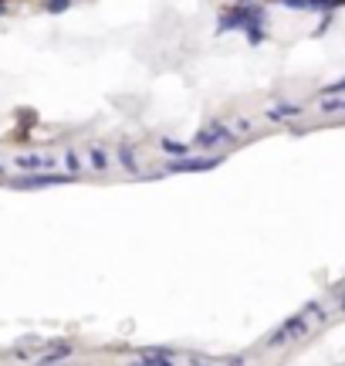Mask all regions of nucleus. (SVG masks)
<instances>
[{
    "label": "nucleus",
    "mask_w": 345,
    "mask_h": 366,
    "mask_svg": "<svg viewBox=\"0 0 345 366\" xmlns=\"http://www.w3.org/2000/svg\"><path fill=\"white\" fill-rule=\"evenodd\" d=\"M254 20H264V7H261V4H230V7H224V14L217 20V34L244 31Z\"/></svg>",
    "instance_id": "nucleus-1"
},
{
    "label": "nucleus",
    "mask_w": 345,
    "mask_h": 366,
    "mask_svg": "<svg viewBox=\"0 0 345 366\" xmlns=\"http://www.w3.org/2000/svg\"><path fill=\"white\" fill-rule=\"evenodd\" d=\"M224 163V156L217 153H207V156H180V159H172L170 166H166V174H207V170H217Z\"/></svg>",
    "instance_id": "nucleus-2"
},
{
    "label": "nucleus",
    "mask_w": 345,
    "mask_h": 366,
    "mask_svg": "<svg viewBox=\"0 0 345 366\" xmlns=\"http://www.w3.org/2000/svg\"><path fill=\"white\" fill-rule=\"evenodd\" d=\"M230 139H234V133H230L224 122H217V119H213V122H207L200 133L193 136V146H196V150H213V146L230 143Z\"/></svg>",
    "instance_id": "nucleus-3"
},
{
    "label": "nucleus",
    "mask_w": 345,
    "mask_h": 366,
    "mask_svg": "<svg viewBox=\"0 0 345 366\" xmlns=\"http://www.w3.org/2000/svg\"><path fill=\"white\" fill-rule=\"evenodd\" d=\"M75 176L72 174H51V170H41V174H27L14 180V187H24V190H38V187H61V183H72Z\"/></svg>",
    "instance_id": "nucleus-4"
},
{
    "label": "nucleus",
    "mask_w": 345,
    "mask_h": 366,
    "mask_svg": "<svg viewBox=\"0 0 345 366\" xmlns=\"http://www.w3.org/2000/svg\"><path fill=\"white\" fill-rule=\"evenodd\" d=\"M302 336H308V312H302V315H291L285 326H281L268 339V346H281V343H288V339H302Z\"/></svg>",
    "instance_id": "nucleus-5"
},
{
    "label": "nucleus",
    "mask_w": 345,
    "mask_h": 366,
    "mask_svg": "<svg viewBox=\"0 0 345 366\" xmlns=\"http://www.w3.org/2000/svg\"><path fill=\"white\" fill-rule=\"evenodd\" d=\"M176 353L166 346H153V349H142V356L129 360V366H176Z\"/></svg>",
    "instance_id": "nucleus-6"
},
{
    "label": "nucleus",
    "mask_w": 345,
    "mask_h": 366,
    "mask_svg": "<svg viewBox=\"0 0 345 366\" xmlns=\"http://www.w3.org/2000/svg\"><path fill=\"white\" fill-rule=\"evenodd\" d=\"M18 170H27V174H38V170H55V156H41V153H20L14 159Z\"/></svg>",
    "instance_id": "nucleus-7"
},
{
    "label": "nucleus",
    "mask_w": 345,
    "mask_h": 366,
    "mask_svg": "<svg viewBox=\"0 0 345 366\" xmlns=\"http://www.w3.org/2000/svg\"><path fill=\"white\" fill-rule=\"evenodd\" d=\"M72 353H75V349H72V343H55V346H51L48 353H44V356H41L38 366H58V363H65Z\"/></svg>",
    "instance_id": "nucleus-8"
},
{
    "label": "nucleus",
    "mask_w": 345,
    "mask_h": 366,
    "mask_svg": "<svg viewBox=\"0 0 345 366\" xmlns=\"http://www.w3.org/2000/svg\"><path fill=\"white\" fill-rule=\"evenodd\" d=\"M119 163H122V170L126 174H139V159H135L133 146L129 143H119Z\"/></svg>",
    "instance_id": "nucleus-9"
},
{
    "label": "nucleus",
    "mask_w": 345,
    "mask_h": 366,
    "mask_svg": "<svg viewBox=\"0 0 345 366\" xmlns=\"http://www.w3.org/2000/svg\"><path fill=\"white\" fill-rule=\"evenodd\" d=\"M159 150L172 159H180V156H190V143H180V139H159Z\"/></svg>",
    "instance_id": "nucleus-10"
},
{
    "label": "nucleus",
    "mask_w": 345,
    "mask_h": 366,
    "mask_svg": "<svg viewBox=\"0 0 345 366\" xmlns=\"http://www.w3.org/2000/svg\"><path fill=\"white\" fill-rule=\"evenodd\" d=\"M291 116H302V105H274V109H268V119L271 122H285V119H291Z\"/></svg>",
    "instance_id": "nucleus-11"
},
{
    "label": "nucleus",
    "mask_w": 345,
    "mask_h": 366,
    "mask_svg": "<svg viewBox=\"0 0 345 366\" xmlns=\"http://www.w3.org/2000/svg\"><path fill=\"white\" fill-rule=\"evenodd\" d=\"M244 34H248V44L257 48V44L264 41V20H254V24H248V27H244Z\"/></svg>",
    "instance_id": "nucleus-12"
},
{
    "label": "nucleus",
    "mask_w": 345,
    "mask_h": 366,
    "mask_svg": "<svg viewBox=\"0 0 345 366\" xmlns=\"http://www.w3.org/2000/svg\"><path fill=\"white\" fill-rule=\"evenodd\" d=\"M88 159H92V166H95V170H102V174L109 170V153H105L102 146H92V150H88Z\"/></svg>",
    "instance_id": "nucleus-13"
},
{
    "label": "nucleus",
    "mask_w": 345,
    "mask_h": 366,
    "mask_svg": "<svg viewBox=\"0 0 345 366\" xmlns=\"http://www.w3.org/2000/svg\"><path fill=\"white\" fill-rule=\"evenodd\" d=\"M335 7H345V0H308V11H325V14H332Z\"/></svg>",
    "instance_id": "nucleus-14"
},
{
    "label": "nucleus",
    "mask_w": 345,
    "mask_h": 366,
    "mask_svg": "<svg viewBox=\"0 0 345 366\" xmlns=\"http://www.w3.org/2000/svg\"><path fill=\"white\" fill-rule=\"evenodd\" d=\"M65 166H68V174L72 176H78V170H81V156H78L75 150H68V153H65Z\"/></svg>",
    "instance_id": "nucleus-15"
},
{
    "label": "nucleus",
    "mask_w": 345,
    "mask_h": 366,
    "mask_svg": "<svg viewBox=\"0 0 345 366\" xmlns=\"http://www.w3.org/2000/svg\"><path fill=\"white\" fill-rule=\"evenodd\" d=\"M72 7V0H44V11L48 14H65Z\"/></svg>",
    "instance_id": "nucleus-16"
},
{
    "label": "nucleus",
    "mask_w": 345,
    "mask_h": 366,
    "mask_svg": "<svg viewBox=\"0 0 345 366\" xmlns=\"http://www.w3.org/2000/svg\"><path fill=\"white\" fill-rule=\"evenodd\" d=\"M322 109H325V112H345V98L328 96L325 102H322Z\"/></svg>",
    "instance_id": "nucleus-17"
},
{
    "label": "nucleus",
    "mask_w": 345,
    "mask_h": 366,
    "mask_svg": "<svg viewBox=\"0 0 345 366\" xmlns=\"http://www.w3.org/2000/svg\"><path fill=\"white\" fill-rule=\"evenodd\" d=\"M322 96H345V78H339V81H332V85H325L322 89Z\"/></svg>",
    "instance_id": "nucleus-18"
},
{
    "label": "nucleus",
    "mask_w": 345,
    "mask_h": 366,
    "mask_svg": "<svg viewBox=\"0 0 345 366\" xmlns=\"http://www.w3.org/2000/svg\"><path fill=\"white\" fill-rule=\"evenodd\" d=\"M274 4H281L288 11H308V0H274Z\"/></svg>",
    "instance_id": "nucleus-19"
},
{
    "label": "nucleus",
    "mask_w": 345,
    "mask_h": 366,
    "mask_svg": "<svg viewBox=\"0 0 345 366\" xmlns=\"http://www.w3.org/2000/svg\"><path fill=\"white\" fill-rule=\"evenodd\" d=\"M224 366H244V356H227V360H224Z\"/></svg>",
    "instance_id": "nucleus-20"
},
{
    "label": "nucleus",
    "mask_w": 345,
    "mask_h": 366,
    "mask_svg": "<svg viewBox=\"0 0 345 366\" xmlns=\"http://www.w3.org/2000/svg\"><path fill=\"white\" fill-rule=\"evenodd\" d=\"M190 366H213V360H203V356H193Z\"/></svg>",
    "instance_id": "nucleus-21"
},
{
    "label": "nucleus",
    "mask_w": 345,
    "mask_h": 366,
    "mask_svg": "<svg viewBox=\"0 0 345 366\" xmlns=\"http://www.w3.org/2000/svg\"><path fill=\"white\" fill-rule=\"evenodd\" d=\"M4 14H7V0H0V18H4Z\"/></svg>",
    "instance_id": "nucleus-22"
},
{
    "label": "nucleus",
    "mask_w": 345,
    "mask_h": 366,
    "mask_svg": "<svg viewBox=\"0 0 345 366\" xmlns=\"http://www.w3.org/2000/svg\"><path fill=\"white\" fill-rule=\"evenodd\" d=\"M4 174H7V170H4V163H0V176H4Z\"/></svg>",
    "instance_id": "nucleus-23"
}]
</instances>
